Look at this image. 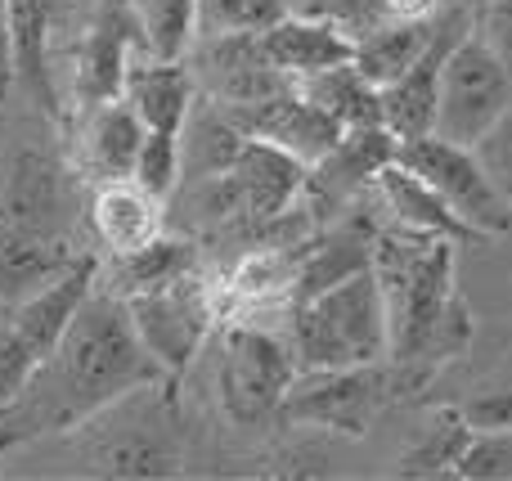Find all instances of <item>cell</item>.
<instances>
[{"instance_id":"1","label":"cell","mask_w":512,"mask_h":481,"mask_svg":"<svg viewBox=\"0 0 512 481\" xmlns=\"http://www.w3.org/2000/svg\"><path fill=\"white\" fill-rule=\"evenodd\" d=\"M162 383L171 378L140 342L126 302L95 284V293L81 302L63 338L54 342V351L0 405V450L77 432L113 405Z\"/></svg>"},{"instance_id":"2","label":"cell","mask_w":512,"mask_h":481,"mask_svg":"<svg viewBox=\"0 0 512 481\" xmlns=\"http://www.w3.org/2000/svg\"><path fill=\"white\" fill-rule=\"evenodd\" d=\"M454 252L459 243L441 234L418 230H382L373 234V275L387 297V324H391V360L418 365L423 374L427 347L445 315L454 311Z\"/></svg>"},{"instance_id":"3","label":"cell","mask_w":512,"mask_h":481,"mask_svg":"<svg viewBox=\"0 0 512 481\" xmlns=\"http://www.w3.org/2000/svg\"><path fill=\"white\" fill-rule=\"evenodd\" d=\"M288 342L301 369L382 365L391 356V324L373 266L355 270V275L328 284L324 293L292 306Z\"/></svg>"},{"instance_id":"4","label":"cell","mask_w":512,"mask_h":481,"mask_svg":"<svg viewBox=\"0 0 512 481\" xmlns=\"http://www.w3.org/2000/svg\"><path fill=\"white\" fill-rule=\"evenodd\" d=\"M99 284V261L77 257L63 275H54L45 288L27 293L23 302H9L0 311V405L32 378V369L54 351L72 315L81 311Z\"/></svg>"},{"instance_id":"5","label":"cell","mask_w":512,"mask_h":481,"mask_svg":"<svg viewBox=\"0 0 512 481\" xmlns=\"http://www.w3.org/2000/svg\"><path fill=\"white\" fill-rule=\"evenodd\" d=\"M292 342L279 333H265L256 324H230L221 333V369H216V392L221 410L239 428H265L279 419L283 396L297 378Z\"/></svg>"},{"instance_id":"6","label":"cell","mask_w":512,"mask_h":481,"mask_svg":"<svg viewBox=\"0 0 512 481\" xmlns=\"http://www.w3.org/2000/svg\"><path fill=\"white\" fill-rule=\"evenodd\" d=\"M396 162L405 171H414L418 180H427L481 239L512 234V198L499 189V180L490 176V167L481 162L477 149L454 144L432 131L418 135V140H396Z\"/></svg>"},{"instance_id":"7","label":"cell","mask_w":512,"mask_h":481,"mask_svg":"<svg viewBox=\"0 0 512 481\" xmlns=\"http://www.w3.org/2000/svg\"><path fill=\"white\" fill-rule=\"evenodd\" d=\"M512 108V68L468 27L441 63L436 90V135L477 149Z\"/></svg>"},{"instance_id":"8","label":"cell","mask_w":512,"mask_h":481,"mask_svg":"<svg viewBox=\"0 0 512 481\" xmlns=\"http://www.w3.org/2000/svg\"><path fill=\"white\" fill-rule=\"evenodd\" d=\"M126 311H131L140 342L149 347V356L167 369L171 383L194 365L203 342L212 338V329L221 324L216 284L207 275H198V266L167 279V284L149 288V293L126 297Z\"/></svg>"},{"instance_id":"9","label":"cell","mask_w":512,"mask_h":481,"mask_svg":"<svg viewBox=\"0 0 512 481\" xmlns=\"http://www.w3.org/2000/svg\"><path fill=\"white\" fill-rule=\"evenodd\" d=\"M391 401V378L382 365H346V369H297L283 396V423L324 428L342 437H364Z\"/></svg>"},{"instance_id":"10","label":"cell","mask_w":512,"mask_h":481,"mask_svg":"<svg viewBox=\"0 0 512 481\" xmlns=\"http://www.w3.org/2000/svg\"><path fill=\"white\" fill-rule=\"evenodd\" d=\"M221 108L243 135L265 140V144H279L283 153L301 158L306 167H315V162L342 140V126H337L324 108L310 104V99L297 90V81L274 90V95H265V99H252V104H221Z\"/></svg>"},{"instance_id":"11","label":"cell","mask_w":512,"mask_h":481,"mask_svg":"<svg viewBox=\"0 0 512 481\" xmlns=\"http://www.w3.org/2000/svg\"><path fill=\"white\" fill-rule=\"evenodd\" d=\"M472 9H459L450 18H436V41L427 45V54L405 72V77L382 86V126L396 140H418V135L436 131V90H441V63L454 50L459 36H468Z\"/></svg>"},{"instance_id":"12","label":"cell","mask_w":512,"mask_h":481,"mask_svg":"<svg viewBox=\"0 0 512 481\" xmlns=\"http://www.w3.org/2000/svg\"><path fill=\"white\" fill-rule=\"evenodd\" d=\"M131 45H140L131 0L122 9H99V18L86 27V36L77 45V59H72V99H77L81 113L122 95L126 68H131Z\"/></svg>"},{"instance_id":"13","label":"cell","mask_w":512,"mask_h":481,"mask_svg":"<svg viewBox=\"0 0 512 481\" xmlns=\"http://www.w3.org/2000/svg\"><path fill=\"white\" fill-rule=\"evenodd\" d=\"M225 171H230L252 225H270V221H279L283 212H292V203L306 194V180H310V167L301 158L283 153L279 144L252 140V135L243 140L239 158Z\"/></svg>"},{"instance_id":"14","label":"cell","mask_w":512,"mask_h":481,"mask_svg":"<svg viewBox=\"0 0 512 481\" xmlns=\"http://www.w3.org/2000/svg\"><path fill=\"white\" fill-rule=\"evenodd\" d=\"M77 261L59 230H41L32 221H18L0 207V306L23 302L27 293L45 288L54 275Z\"/></svg>"},{"instance_id":"15","label":"cell","mask_w":512,"mask_h":481,"mask_svg":"<svg viewBox=\"0 0 512 481\" xmlns=\"http://www.w3.org/2000/svg\"><path fill=\"white\" fill-rule=\"evenodd\" d=\"M256 36H261V54L270 59V68H279L292 81L346 63L355 54V41L328 14H283Z\"/></svg>"},{"instance_id":"16","label":"cell","mask_w":512,"mask_h":481,"mask_svg":"<svg viewBox=\"0 0 512 481\" xmlns=\"http://www.w3.org/2000/svg\"><path fill=\"white\" fill-rule=\"evenodd\" d=\"M122 99L140 113V122L149 131H185L189 113H194L198 99V81L185 68V59H131L122 81Z\"/></svg>"},{"instance_id":"17","label":"cell","mask_w":512,"mask_h":481,"mask_svg":"<svg viewBox=\"0 0 512 481\" xmlns=\"http://www.w3.org/2000/svg\"><path fill=\"white\" fill-rule=\"evenodd\" d=\"M373 189L382 194L387 212L396 216V225L405 230H418V234H441V239H454V243H486L472 225H463V216L436 194L427 180H418L414 171H405L396 158L373 176Z\"/></svg>"},{"instance_id":"18","label":"cell","mask_w":512,"mask_h":481,"mask_svg":"<svg viewBox=\"0 0 512 481\" xmlns=\"http://www.w3.org/2000/svg\"><path fill=\"white\" fill-rule=\"evenodd\" d=\"M149 135V126L140 122L131 104L122 95L95 104L86 113V131H81V153H86V171L104 185V180H131L140 144Z\"/></svg>"},{"instance_id":"19","label":"cell","mask_w":512,"mask_h":481,"mask_svg":"<svg viewBox=\"0 0 512 481\" xmlns=\"http://www.w3.org/2000/svg\"><path fill=\"white\" fill-rule=\"evenodd\" d=\"M90 225L108 252H135L162 234V198L135 180H104L90 203Z\"/></svg>"},{"instance_id":"20","label":"cell","mask_w":512,"mask_h":481,"mask_svg":"<svg viewBox=\"0 0 512 481\" xmlns=\"http://www.w3.org/2000/svg\"><path fill=\"white\" fill-rule=\"evenodd\" d=\"M9 5V45H14V86L36 95L45 108L54 104L50 86V32L59 0H5Z\"/></svg>"},{"instance_id":"21","label":"cell","mask_w":512,"mask_h":481,"mask_svg":"<svg viewBox=\"0 0 512 481\" xmlns=\"http://www.w3.org/2000/svg\"><path fill=\"white\" fill-rule=\"evenodd\" d=\"M432 41H436V18H387L382 27H373L369 36L355 41L351 63L382 90L387 81L405 77Z\"/></svg>"},{"instance_id":"22","label":"cell","mask_w":512,"mask_h":481,"mask_svg":"<svg viewBox=\"0 0 512 481\" xmlns=\"http://www.w3.org/2000/svg\"><path fill=\"white\" fill-rule=\"evenodd\" d=\"M194 266H198L194 243L176 239V234H158L153 243H144L135 252H113L108 270H99V288H108V293H117L126 302V297L149 293V288L167 284V279L185 275Z\"/></svg>"},{"instance_id":"23","label":"cell","mask_w":512,"mask_h":481,"mask_svg":"<svg viewBox=\"0 0 512 481\" xmlns=\"http://www.w3.org/2000/svg\"><path fill=\"white\" fill-rule=\"evenodd\" d=\"M297 90L315 108H324L342 131L382 126V90L373 86L351 59L333 63V68H324V72H310V77H297Z\"/></svg>"},{"instance_id":"24","label":"cell","mask_w":512,"mask_h":481,"mask_svg":"<svg viewBox=\"0 0 512 481\" xmlns=\"http://www.w3.org/2000/svg\"><path fill=\"white\" fill-rule=\"evenodd\" d=\"M90 473L99 477H176L180 450L167 432H149V423H131L126 432H108L90 450Z\"/></svg>"},{"instance_id":"25","label":"cell","mask_w":512,"mask_h":481,"mask_svg":"<svg viewBox=\"0 0 512 481\" xmlns=\"http://www.w3.org/2000/svg\"><path fill=\"white\" fill-rule=\"evenodd\" d=\"M131 18L153 59H185L198 41V0H131Z\"/></svg>"},{"instance_id":"26","label":"cell","mask_w":512,"mask_h":481,"mask_svg":"<svg viewBox=\"0 0 512 481\" xmlns=\"http://www.w3.org/2000/svg\"><path fill=\"white\" fill-rule=\"evenodd\" d=\"M59 167L41 153H18L14 171H9V189H5V212L18 216V221H32L41 230H54L59 221Z\"/></svg>"},{"instance_id":"27","label":"cell","mask_w":512,"mask_h":481,"mask_svg":"<svg viewBox=\"0 0 512 481\" xmlns=\"http://www.w3.org/2000/svg\"><path fill=\"white\" fill-rule=\"evenodd\" d=\"M468 437H472V423L463 419V410H445L441 419L427 428V437L400 455L396 473L400 477H454Z\"/></svg>"},{"instance_id":"28","label":"cell","mask_w":512,"mask_h":481,"mask_svg":"<svg viewBox=\"0 0 512 481\" xmlns=\"http://www.w3.org/2000/svg\"><path fill=\"white\" fill-rule=\"evenodd\" d=\"M288 14V0H198V41L234 32H265Z\"/></svg>"},{"instance_id":"29","label":"cell","mask_w":512,"mask_h":481,"mask_svg":"<svg viewBox=\"0 0 512 481\" xmlns=\"http://www.w3.org/2000/svg\"><path fill=\"white\" fill-rule=\"evenodd\" d=\"M131 180L140 189H149L153 198L167 203V198L180 189V180H185V149H180V135L176 131H149L144 135Z\"/></svg>"},{"instance_id":"30","label":"cell","mask_w":512,"mask_h":481,"mask_svg":"<svg viewBox=\"0 0 512 481\" xmlns=\"http://www.w3.org/2000/svg\"><path fill=\"white\" fill-rule=\"evenodd\" d=\"M454 477H463V481H512V432H477L472 428Z\"/></svg>"},{"instance_id":"31","label":"cell","mask_w":512,"mask_h":481,"mask_svg":"<svg viewBox=\"0 0 512 481\" xmlns=\"http://www.w3.org/2000/svg\"><path fill=\"white\" fill-rule=\"evenodd\" d=\"M472 32L512 68V0H481L472 9Z\"/></svg>"},{"instance_id":"32","label":"cell","mask_w":512,"mask_h":481,"mask_svg":"<svg viewBox=\"0 0 512 481\" xmlns=\"http://www.w3.org/2000/svg\"><path fill=\"white\" fill-rule=\"evenodd\" d=\"M324 14L333 18L337 27H342L351 41H360V36H369L373 27L387 23V0H328Z\"/></svg>"},{"instance_id":"33","label":"cell","mask_w":512,"mask_h":481,"mask_svg":"<svg viewBox=\"0 0 512 481\" xmlns=\"http://www.w3.org/2000/svg\"><path fill=\"white\" fill-rule=\"evenodd\" d=\"M459 410L477 432H512V387H499V392L490 387V392L472 396Z\"/></svg>"},{"instance_id":"34","label":"cell","mask_w":512,"mask_h":481,"mask_svg":"<svg viewBox=\"0 0 512 481\" xmlns=\"http://www.w3.org/2000/svg\"><path fill=\"white\" fill-rule=\"evenodd\" d=\"M477 153H481V162L490 167V176L499 180V189L512 198V108L499 117L495 131H490L486 140L477 144Z\"/></svg>"},{"instance_id":"35","label":"cell","mask_w":512,"mask_h":481,"mask_svg":"<svg viewBox=\"0 0 512 481\" xmlns=\"http://www.w3.org/2000/svg\"><path fill=\"white\" fill-rule=\"evenodd\" d=\"M14 90V45H9V5L0 0V95Z\"/></svg>"},{"instance_id":"36","label":"cell","mask_w":512,"mask_h":481,"mask_svg":"<svg viewBox=\"0 0 512 481\" xmlns=\"http://www.w3.org/2000/svg\"><path fill=\"white\" fill-rule=\"evenodd\" d=\"M441 0H387L391 18H436Z\"/></svg>"}]
</instances>
